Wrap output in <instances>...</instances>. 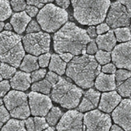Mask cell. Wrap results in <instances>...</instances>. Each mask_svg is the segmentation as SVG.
Returning <instances> with one entry per match:
<instances>
[{
	"instance_id": "cell-1",
	"label": "cell",
	"mask_w": 131,
	"mask_h": 131,
	"mask_svg": "<svg viewBox=\"0 0 131 131\" xmlns=\"http://www.w3.org/2000/svg\"><path fill=\"white\" fill-rule=\"evenodd\" d=\"M53 39L56 53L69 52L76 56L85 53L87 44L91 40L86 30L71 21L67 22L55 33Z\"/></svg>"
},
{
	"instance_id": "cell-2",
	"label": "cell",
	"mask_w": 131,
	"mask_h": 131,
	"mask_svg": "<svg viewBox=\"0 0 131 131\" xmlns=\"http://www.w3.org/2000/svg\"><path fill=\"white\" fill-rule=\"evenodd\" d=\"M100 69L94 56L84 54L75 56L72 59L68 64L66 73L78 86L87 89L93 85Z\"/></svg>"
},
{
	"instance_id": "cell-3",
	"label": "cell",
	"mask_w": 131,
	"mask_h": 131,
	"mask_svg": "<svg viewBox=\"0 0 131 131\" xmlns=\"http://www.w3.org/2000/svg\"><path fill=\"white\" fill-rule=\"evenodd\" d=\"M73 15L82 25L93 26L103 21L111 5L110 0H71Z\"/></svg>"
},
{
	"instance_id": "cell-4",
	"label": "cell",
	"mask_w": 131,
	"mask_h": 131,
	"mask_svg": "<svg viewBox=\"0 0 131 131\" xmlns=\"http://www.w3.org/2000/svg\"><path fill=\"white\" fill-rule=\"evenodd\" d=\"M25 54L21 36L9 31L0 33V61L18 68Z\"/></svg>"
},
{
	"instance_id": "cell-5",
	"label": "cell",
	"mask_w": 131,
	"mask_h": 131,
	"mask_svg": "<svg viewBox=\"0 0 131 131\" xmlns=\"http://www.w3.org/2000/svg\"><path fill=\"white\" fill-rule=\"evenodd\" d=\"M52 88V100L68 109L75 108L79 104L83 92L80 88L61 77Z\"/></svg>"
},
{
	"instance_id": "cell-6",
	"label": "cell",
	"mask_w": 131,
	"mask_h": 131,
	"mask_svg": "<svg viewBox=\"0 0 131 131\" xmlns=\"http://www.w3.org/2000/svg\"><path fill=\"white\" fill-rule=\"evenodd\" d=\"M68 19V12L53 4L45 5L37 15V21L41 29L47 32L56 31Z\"/></svg>"
},
{
	"instance_id": "cell-7",
	"label": "cell",
	"mask_w": 131,
	"mask_h": 131,
	"mask_svg": "<svg viewBox=\"0 0 131 131\" xmlns=\"http://www.w3.org/2000/svg\"><path fill=\"white\" fill-rule=\"evenodd\" d=\"M4 102L11 117L25 119L30 115L27 95L20 91L12 90L4 98Z\"/></svg>"
},
{
	"instance_id": "cell-8",
	"label": "cell",
	"mask_w": 131,
	"mask_h": 131,
	"mask_svg": "<svg viewBox=\"0 0 131 131\" xmlns=\"http://www.w3.org/2000/svg\"><path fill=\"white\" fill-rule=\"evenodd\" d=\"M22 41L25 51L35 56L49 52L51 38L48 33L39 31L25 35Z\"/></svg>"
},
{
	"instance_id": "cell-9",
	"label": "cell",
	"mask_w": 131,
	"mask_h": 131,
	"mask_svg": "<svg viewBox=\"0 0 131 131\" xmlns=\"http://www.w3.org/2000/svg\"><path fill=\"white\" fill-rule=\"evenodd\" d=\"M83 119V131H109L111 127L110 115L98 110L86 113Z\"/></svg>"
},
{
	"instance_id": "cell-10",
	"label": "cell",
	"mask_w": 131,
	"mask_h": 131,
	"mask_svg": "<svg viewBox=\"0 0 131 131\" xmlns=\"http://www.w3.org/2000/svg\"><path fill=\"white\" fill-rule=\"evenodd\" d=\"M106 18V24L112 28L128 27L131 23V15L126 7L118 1L111 4Z\"/></svg>"
},
{
	"instance_id": "cell-11",
	"label": "cell",
	"mask_w": 131,
	"mask_h": 131,
	"mask_svg": "<svg viewBox=\"0 0 131 131\" xmlns=\"http://www.w3.org/2000/svg\"><path fill=\"white\" fill-rule=\"evenodd\" d=\"M28 97L30 112L33 116H45L52 107L51 99L45 94L32 91Z\"/></svg>"
},
{
	"instance_id": "cell-12",
	"label": "cell",
	"mask_w": 131,
	"mask_h": 131,
	"mask_svg": "<svg viewBox=\"0 0 131 131\" xmlns=\"http://www.w3.org/2000/svg\"><path fill=\"white\" fill-rule=\"evenodd\" d=\"M83 114L76 110L65 113L56 125L57 131H83Z\"/></svg>"
},
{
	"instance_id": "cell-13",
	"label": "cell",
	"mask_w": 131,
	"mask_h": 131,
	"mask_svg": "<svg viewBox=\"0 0 131 131\" xmlns=\"http://www.w3.org/2000/svg\"><path fill=\"white\" fill-rule=\"evenodd\" d=\"M114 122L126 131H131V100L125 99L120 101L112 113Z\"/></svg>"
},
{
	"instance_id": "cell-14",
	"label": "cell",
	"mask_w": 131,
	"mask_h": 131,
	"mask_svg": "<svg viewBox=\"0 0 131 131\" xmlns=\"http://www.w3.org/2000/svg\"><path fill=\"white\" fill-rule=\"evenodd\" d=\"M111 57L116 67L131 70V41L115 46L112 52Z\"/></svg>"
},
{
	"instance_id": "cell-15",
	"label": "cell",
	"mask_w": 131,
	"mask_h": 131,
	"mask_svg": "<svg viewBox=\"0 0 131 131\" xmlns=\"http://www.w3.org/2000/svg\"><path fill=\"white\" fill-rule=\"evenodd\" d=\"M121 100L120 95L116 91L104 92L102 94L99 109L105 113L113 111Z\"/></svg>"
},
{
	"instance_id": "cell-16",
	"label": "cell",
	"mask_w": 131,
	"mask_h": 131,
	"mask_svg": "<svg viewBox=\"0 0 131 131\" xmlns=\"http://www.w3.org/2000/svg\"><path fill=\"white\" fill-rule=\"evenodd\" d=\"M100 93L93 89L87 91L80 103L78 110L80 112H85L97 107L99 101Z\"/></svg>"
},
{
	"instance_id": "cell-17",
	"label": "cell",
	"mask_w": 131,
	"mask_h": 131,
	"mask_svg": "<svg viewBox=\"0 0 131 131\" xmlns=\"http://www.w3.org/2000/svg\"><path fill=\"white\" fill-rule=\"evenodd\" d=\"M32 82L30 74L17 71L10 79V86L14 90L25 91L28 89Z\"/></svg>"
},
{
	"instance_id": "cell-18",
	"label": "cell",
	"mask_w": 131,
	"mask_h": 131,
	"mask_svg": "<svg viewBox=\"0 0 131 131\" xmlns=\"http://www.w3.org/2000/svg\"><path fill=\"white\" fill-rule=\"evenodd\" d=\"M94 84L96 88L100 91H113L116 86L115 75L100 73L97 75Z\"/></svg>"
},
{
	"instance_id": "cell-19",
	"label": "cell",
	"mask_w": 131,
	"mask_h": 131,
	"mask_svg": "<svg viewBox=\"0 0 131 131\" xmlns=\"http://www.w3.org/2000/svg\"><path fill=\"white\" fill-rule=\"evenodd\" d=\"M31 18L25 11L15 13L11 17L10 24L14 31L18 34L23 33Z\"/></svg>"
},
{
	"instance_id": "cell-20",
	"label": "cell",
	"mask_w": 131,
	"mask_h": 131,
	"mask_svg": "<svg viewBox=\"0 0 131 131\" xmlns=\"http://www.w3.org/2000/svg\"><path fill=\"white\" fill-rule=\"evenodd\" d=\"M116 39L113 30L108 31L106 33L99 35L96 39V42L99 49L110 52L115 47Z\"/></svg>"
},
{
	"instance_id": "cell-21",
	"label": "cell",
	"mask_w": 131,
	"mask_h": 131,
	"mask_svg": "<svg viewBox=\"0 0 131 131\" xmlns=\"http://www.w3.org/2000/svg\"><path fill=\"white\" fill-rule=\"evenodd\" d=\"M24 123L27 131H42L49 126L43 117H29L24 120Z\"/></svg>"
},
{
	"instance_id": "cell-22",
	"label": "cell",
	"mask_w": 131,
	"mask_h": 131,
	"mask_svg": "<svg viewBox=\"0 0 131 131\" xmlns=\"http://www.w3.org/2000/svg\"><path fill=\"white\" fill-rule=\"evenodd\" d=\"M66 62L59 55L56 54L51 55L49 66V69L51 71L54 72L59 75H62L66 72Z\"/></svg>"
},
{
	"instance_id": "cell-23",
	"label": "cell",
	"mask_w": 131,
	"mask_h": 131,
	"mask_svg": "<svg viewBox=\"0 0 131 131\" xmlns=\"http://www.w3.org/2000/svg\"><path fill=\"white\" fill-rule=\"evenodd\" d=\"M39 67L38 58L35 56L28 54L24 57L19 68L21 70L27 73H30L38 69Z\"/></svg>"
},
{
	"instance_id": "cell-24",
	"label": "cell",
	"mask_w": 131,
	"mask_h": 131,
	"mask_svg": "<svg viewBox=\"0 0 131 131\" xmlns=\"http://www.w3.org/2000/svg\"><path fill=\"white\" fill-rule=\"evenodd\" d=\"M1 131H27L25 127L24 121L11 119L1 129Z\"/></svg>"
},
{
	"instance_id": "cell-25",
	"label": "cell",
	"mask_w": 131,
	"mask_h": 131,
	"mask_svg": "<svg viewBox=\"0 0 131 131\" xmlns=\"http://www.w3.org/2000/svg\"><path fill=\"white\" fill-rule=\"evenodd\" d=\"M52 85L46 79L34 82L31 86L32 91L40 92L45 95H48L51 92Z\"/></svg>"
},
{
	"instance_id": "cell-26",
	"label": "cell",
	"mask_w": 131,
	"mask_h": 131,
	"mask_svg": "<svg viewBox=\"0 0 131 131\" xmlns=\"http://www.w3.org/2000/svg\"><path fill=\"white\" fill-rule=\"evenodd\" d=\"M62 116L61 110L57 106L52 107L46 116V120L48 124L54 126Z\"/></svg>"
},
{
	"instance_id": "cell-27",
	"label": "cell",
	"mask_w": 131,
	"mask_h": 131,
	"mask_svg": "<svg viewBox=\"0 0 131 131\" xmlns=\"http://www.w3.org/2000/svg\"><path fill=\"white\" fill-rule=\"evenodd\" d=\"M114 33L116 40L119 42H126L131 39V32L127 27L116 28Z\"/></svg>"
},
{
	"instance_id": "cell-28",
	"label": "cell",
	"mask_w": 131,
	"mask_h": 131,
	"mask_svg": "<svg viewBox=\"0 0 131 131\" xmlns=\"http://www.w3.org/2000/svg\"><path fill=\"white\" fill-rule=\"evenodd\" d=\"M12 14L10 4L8 0H0V20L8 18Z\"/></svg>"
},
{
	"instance_id": "cell-29",
	"label": "cell",
	"mask_w": 131,
	"mask_h": 131,
	"mask_svg": "<svg viewBox=\"0 0 131 131\" xmlns=\"http://www.w3.org/2000/svg\"><path fill=\"white\" fill-rule=\"evenodd\" d=\"M16 72L15 67L9 64L2 62L0 65V74L3 78L8 79H11Z\"/></svg>"
},
{
	"instance_id": "cell-30",
	"label": "cell",
	"mask_w": 131,
	"mask_h": 131,
	"mask_svg": "<svg viewBox=\"0 0 131 131\" xmlns=\"http://www.w3.org/2000/svg\"><path fill=\"white\" fill-rule=\"evenodd\" d=\"M117 91L120 96L128 97L131 95V77L117 85Z\"/></svg>"
},
{
	"instance_id": "cell-31",
	"label": "cell",
	"mask_w": 131,
	"mask_h": 131,
	"mask_svg": "<svg viewBox=\"0 0 131 131\" xmlns=\"http://www.w3.org/2000/svg\"><path fill=\"white\" fill-rule=\"evenodd\" d=\"M95 58L99 64H105L110 62L111 55L109 52L100 50L97 51L95 55Z\"/></svg>"
},
{
	"instance_id": "cell-32",
	"label": "cell",
	"mask_w": 131,
	"mask_h": 131,
	"mask_svg": "<svg viewBox=\"0 0 131 131\" xmlns=\"http://www.w3.org/2000/svg\"><path fill=\"white\" fill-rule=\"evenodd\" d=\"M115 76L117 81V85H118L131 77V71L126 70L120 69L116 71Z\"/></svg>"
},
{
	"instance_id": "cell-33",
	"label": "cell",
	"mask_w": 131,
	"mask_h": 131,
	"mask_svg": "<svg viewBox=\"0 0 131 131\" xmlns=\"http://www.w3.org/2000/svg\"><path fill=\"white\" fill-rule=\"evenodd\" d=\"M10 118V114L6 108L3 105L2 99L0 98V128Z\"/></svg>"
},
{
	"instance_id": "cell-34",
	"label": "cell",
	"mask_w": 131,
	"mask_h": 131,
	"mask_svg": "<svg viewBox=\"0 0 131 131\" xmlns=\"http://www.w3.org/2000/svg\"><path fill=\"white\" fill-rule=\"evenodd\" d=\"M47 70L45 69H40L33 71L30 74L31 81L35 82L41 80L46 74Z\"/></svg>"
},
{
	"instance_id": "cell-35",
	"label": "cell",
	"mask_w": 131,
	"mask_h": 131,
	"mask_svg": "<svg viewBox=\"0 0 131 131\" xmlns=\"http://www.w3.org/2000/svg\"><path fill=\"white\" fill-rule=\"evenodd\" d=\"M10 5L12 9L15 12L21 11L26 7V3L25 0H11Z\"/></svg>"
},
{
	"instance_id": "cell-36",
	"label": "cell",
	"mask_w": 131,
	"mask_h": 131,
	"mask_svg": "<svg viewBox=\"0 0 131 131\" xmlns=\"http://www.w3.org/2000/svg\"><path fill=\"white\" fill-rule=\"evenodd\" d=\"M51 56L50 53L48 52L40 55L38 58L39 66L41 68L47 67L49 64Z\"/></svg>"
},
{
	"instance_id": "cell-37",
	"label": "cell",
	"mask_w": 131,
	"mask_h": 131,
	"mask_svg": "<svg viewBox=\"0 0 131 131\" xmlns=\"http://www.w3.org/2000/svg\"><path fill=\"white\" fill-rule=\"evenodd\" d=\"M60 77L59 76L55 73L52 71L49 72L46 75L45 79L47 80L52 85V86L55 84L59 80Z\"/></svg>"
},
{
	"instance_id": "cell-38",
	"label": "cell",
	"mask_w": 131,
	"mask_h": 131,
	"mask_svg": "<svg viewBox=\"0 0 131 131\" xmlns=\"http://www.w3.org/2000/svg\"><path fill=\"white\" fill-rule=\"evenodd\" d=\"M10 88V84L9 81L5 80L0 81V97L4 96L9 91Z\"/></svg>"
},
{
	"instance_id": "cell-39",
	"label": "cell",
	"mask_w": 131,
	"mask_h": 131,
	"mask_svg": "<svg viewBox=\"0 0 131 131\" xmlns=\"http://www.w3.org/2000/svg\"><path fill=\"white\" fill-rule=\"evenodd\" d=\"M40 31V27L38 23L34 20L30 22L28 26L26 29V32L28 33H31L34 32H37Z\"/></svg>"
},
{
	"instance_id": "cell-40",
	"label": "cell",
	"mask_w": 131,
	"mask_h": 131,
	"mask_svg": "<svg viewBox=\"0 0 131 131\" xmlns=\"http://www.w3.org/2000/svg\"><path fill=\"white\" fill-rule=\"evenodd\" d=\"M54 0H26L28 4L33 5L37 8H41L45 4L52 2Z\"/></svg>"
},
{
	"instance_id": "cell-41",
	"label": "cell",
	"mask_w": 131,
	"mask_h": 131,
	"mask_svg": "<svg viewBox=\"0 0 131 131\" xmlns=\"http://www.w3.org/2000/svg\"><path fill=\"white\" fill-rule=\"evenodd\" d=\"M98 48L94 40H91V41L87 44L86 48V52L88 54L93 55L97 52Z\"/></svg>"
},
{
	"instance_id": "cell-42",
	"label": "cell",
	"mask_w": 131,
	"mask_h": 131,
	"mask_svg": "<svg viewBox=\"0 0 131 131\" xmlns=\"http://www.w3.org/2000/svg\"><path fill=\"white\" fill-rule=\"evenodd\" d=\"M102 71L104 73L114 74L116 71V68L115 64L113 63H107L102 67Z\"/></svg>"
},
{
	"instance_id": "cell-43",
	"label": "cell",
	"mask_w": 131,
	"mask_h": 131,
	"mask_svg": "<svg viewBox=\"0 0 131 131\" xmlns=\"http://www.w3.org/2000/svg\"><path fill=\"white\" fill-rule=\"evenodd\" d=\"M26 12L30 17H34L38 12V8L33 5H29L26 7Z\"/></svg>"
},
{
	"instance_id": "cell-44",
	"label": "cell",
	"mask_w": 131,
	"mask_h": 131,
	"mask_svg": "<svg viewBox=\"0 0 131 131\" xmlns=\"http://www.w3.org/2000/svg\"><path fill=\"white\" fill-rule=\"evenodd\" d=\"M110 30V27L106 23L101 24L96 27V33L98 34H101Z\"/></svg>"
},
{
	"instance_id": "cell-45",
	"label": "cell",
	"mask_w": 131,
	"mask_h": 131,
	"mask_svg": "<svg viewBox=\"0 0 131 131\" xmlns=\"http://www.w3.org/2000/svg\"><path fill=\"white\" fill-rule=\"evenodd\" d=\"M59 56L66 62H70L73 58V55L69 52H65L60 54Z\"/></svg>"
},
{
	"instance_id": "cell-46",
	"label": "cell",
	"mask_w": 131,
	"mask_h": 131,
	"mask_svg": "<svg viewBox=\"0 0 131 131\" xmlns=\"http://www.w3.org/2000/svg\"><path fill=\"white\" fill-rule=\"evenodd\" d=\"M56 3L62 9H67L70 4V0H55Z\"/></svg>"
},
{
	"instance_id": "cell-47",
	"label": "cell",
	"mask_w": 131,
	"mask_h": 131,
	"mask_svg": "<svg viewBox=\"0 0 131 131\" xmlns=\"http://www.w3.org/2000/svg\"><path fill=\"white\" fill-rule=\"evenodd\" d=\"M86 32L88 34V35L90 36V37L91 38H94L96 37L97 36V33L96 30V28L94 26H91L90 27H89L86 30Z\"/></svg>"
},
{
	"instance_id": "cell-48",
	"label": "cell",
	"mask_w": 131,
	"mask_h": 131,
	"mask_svg": "<svg viewBox=\"0 0 131 131\" xmlns=\"http://www.w3.org/2000/svg\"><path fill=\"white\" fill-rule=\"evenodd\" d=\"M126 8L127 12L131 15V0H118Z\"/></svg>"
},
{
	"instance_id": "cell-49",
	"label": "cell",
	"mask_w": 131,
	"mask_h": 131,
	"mask_svg": "<svg viewBox=\"0 0 131 131\" xmlns=\"http://www.w3.org/2000/svg\"><path fill=\"white\" fill-rule=\"evenodd\" d=\"M110 131H124V130L117 125L114 124L111 126Z\"/></svg>"
},
{
	"instance_id": "cell-50",
	"label": "cell",
	"mask_w": 131,
	"mask_h": 131,
	"mask_svg": "<svg viewBox=\"0 0 131 131\" xmlns=\"http://www.w3.org/2000/svg\"><path fill=\"white\" fill-rule=\"evenodd\" d=\"M5 29L7 31H10L11 30H12V26L11 25V24H9V23H7L5 25Z\"/></svg>"
},
{
	"instance_id": "cell-51",
	"label": "cell",
	"mask_w": 131,
	"mask_h": 131,
	"mask_svg": "<svg viewBox=\"0 0 131 131\" xmlns=\"http://www.w3.org/2000/svg\"><path fill=\"white\" fill-rule=\"evenodd\" d=\"M42 131H54V129L51 127H48L47 128L45 129Z\"/></svg>"
},
{
	"instance_id": "cell-52",
	"label": "cell",
	"mask_w": 131,
	"mask_h": 131,
	"mask_svg": "<svg viewBox=\"0 0 131 131\" xmlns=\"http://www.w3.org/2000/svg\"><path fill=\"white\" fill-rule=\"evenodd\" d=\"M4 23L3 21H0V32L3 30L4 27Z\"/></svg>"
},
{
	"instance_id": "cell-53",
	"label": "cell",
	"mask_w": 131,
	"mask_h": 131,
	"mask_svg": "<svg viewBox=\"0 0 131 131\" xmlns=\"http://www.w3.org/2000/svg\"><path fill=\"white\" fill-rule=\"evenodd\" d=\"M2 79H3V77H2V75H1V74H0V81H1L2 80Z\"/></svg>"
},
{
	"instance_id": "cell-54",
	"label": "cell",
	"mask_w": 131,
	"mask_h": 131,
	"mask_svg": "<svg viewBox=\"0 0 131 131\" xmlns=\"http://www.w3.org/2000/svg\"><path fill=\"white\" fill-rule=\"evenodd\" d=\"M130 29H131V23H130Z\"/></svg>"
},
{
	"instance_id": "cell-55",
	"label": "cell",
	"mask_w": 131,
	"mask_h": 131,
	"mask_svg": "<svg viewBox=\"0 0 131 131\" xmlns=\"http://www.w3.org/2000/svg\"><path fill=\"white\" fill-rule=\"evenodd\" d=\"M130 99H131V95H130Z\"/></svg>"
},
{
	"instance_id": "cell-56",
	"label": "cell",
	"mask_w": 131,
	"mask_h": 131,
	"mask_svg": "<svg viewBox=\"0 0 131 131\" xmlns=\"http://www.w3.org/2000/svg\"><path fill=\"white\" fill-rule=\"evenodd\" d=\"M1 62H0V65H1Z\"/></svg>"
}]
</instances>
